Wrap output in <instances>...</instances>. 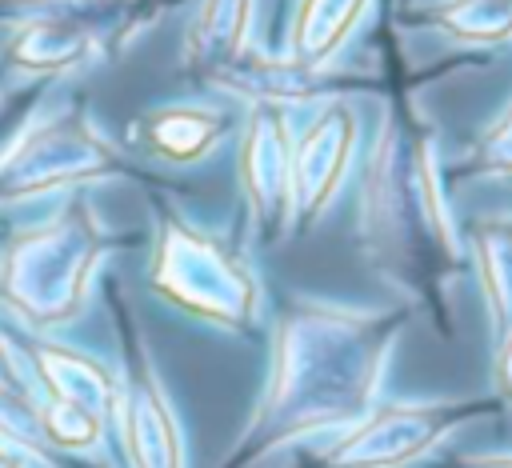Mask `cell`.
<instances>
[{"instance_id": "9c48e42d", "label": "cell", "mask_w": 512, "mask_h": 468, "mask_svg": "<svg viewBox=\"0 0 512 468\" xmlns=\"http://www.w3.org/2000/svg\"><path fill=\"white\" fill-rule=\"evenodd\" d=\"M356 12H360V0H312L308 12H300V32H296L300 64L328 60V52L348 32Z\"/></svg>"}, {"instance_id": "5bb4252c", "label": "cell", "mask_w": 512, "mask_h": 468, "mask_svg": "<svg viewBox=\"0 0 512 468\" xmlns=\"http://www.w3.org/2000/svg\"><path fill=\"white\" fill-rule=\"evenodd\" d=\"M496 380H500V392L512 400V332L504 336V352H500V364H496Z\"/></svg>"}, {"instance_id": "277c9868", "label": "cell", "mask_w": 512, "mask_h": 468, "mask_svg": "<svg viewBox=\"0 0 512 468\" xmlns=\"http://www.w3.org/2000/svg\"><path fill=\"white\" fill-rule=\"evenodd\" d=\"M192 256H196V264H188L180 248H168V264H160L156 284L168 288L172 300H180L184 308H192L200 316H216V320H232V324L244 320L248 304H252L248 280L232 264H224L216 256V248L192 244Z\"/></svg>"}, {"instance_id": "9a60e30c", "label": "cell", "mask_w": 512, "mask_h": 468, "mask_svg": "<svg viewBox=\"0 0 512 468\" xmlns=\"http://www.w3.org/2000/svg\"><path fill=\"white\" fill-rule=\"evenodd\" d=\"M492 152H496V156H492L496 164H508V168H512V116L504 120V128H500V140L492 136Z\"/></svg>"}, {"instance_id": "3957f363", "label": "cell", "mask_w": 512, "mask_h": 468, "mask_svg": "<svg viewBox=\"0 0 512 468\" xmlns=\"http://www.w3.org/2000/svg\"><path fill=\"white\" fill-rule=\"evenodd\" d=\"M88 248L80 228H56L52 236L20 248V264H12L8 292L16 308L32 320H64L84 288Z\"/></svg>"}, {"instance_id": "8fae6325", "label": "cell", "mask_w": 512, "mask_h": 468, "mask_svg": "<svg viewBox=\"0 0 512 468\" xmlns=\"http://www.w3.org/2000/svg\"><path fill=\"white\" fill-rule=\"evenodd\" d=\"M244 4L248 0H208L204 20L196 28V44H200V56L208 64H228L232 60V48L244 32Z\"/></svg>"}, {"instance_id": "7c38bea8", "label": "cell", "mask_w": 512, "mask_h": 468, "mask_svg": "<svg viewBox=\"0 0 512 468\" xmlns=\"http://www.w3.org/2000/svg\"><path fill=\"white\" fill-rule=\"evenodd\" d=\"M100 428H104V420L96 412H88V408H76V404H64V400H52L44 408V432L56 444H64V448H88V444H96L100 440Z\"/></svg>"}, {"instance_id": "4fadbf2b", "label": "cell", "mask_w": 512, "mask_h": 468, "mask_svg": "<svg viewBox=\"0 0 512 468\" xmlns=\"http://www.w3.org/2000/svg\"><path fill=\"white\" fill-rule=\"evenodd\" d=\"M212 136V120H204V116H188V112H180V116H160V120H152V140H156V148L160 152H168V156H196L200 148H204V140Z\"/></svg>"}, {"instance_id": "6da1fadb", "label": "cell", "mask_w": 512, "mask_h": 468, "mask_svg": "<svg viewBox=\"0 0 512 468\" xmlns=\"http://www.w3.org/2000/svg\"><path fill=\"white\" fill-rule=\"evenodd\" d=\"M384 352L388 328L364 316L308 312L288 320L268 396L252 420L248 452H268L296 436L364 420Z\"/></svg>"}, {"instance_id": "ba28073f", "label": "cell", "mask_w": 512, "mask_h": 468, "mask_svg": "<svg viewBox=\"0 0 512 468\" xmlns=\"http://www.w3.org/2000/svg\"><path fill=\"white\" fill-rule=\"evenodd\" d=\"M244 172H248V192L264 212L280 208V196L292 192V168H288L284 136H280V124L272 112H256V120H252Z\"/></svg>"}, {"instance_id": "2e32d148", "label": "cell", "mask_w": 512, "mask_h": 468, "mask_svg": "<svg viewBox=\"0 0 512 468\" xmlns=\"http://www.w3.org/2000/svg\"><path fill=\"white\" fill-rule=\"evenodd\" d=\"M456 468H512V452H504V456H468Z\"/></svg>"}, {"instance_id": "7a4b0ae2", "label": "cell", "mask_w": 512, "mask_h": 468, "mask_svg": "<svg viewBox=\"0 0 512 468\" xmlns=\"http://www.w3.org/2000/svg\"><path fill=\"white\" fill-rule=\"evenodd\" d=\"M488 404L436 400V404H388L352 424V432L320 460V468H400L436 448L464 420Z\"/></svg>"}, {"instance_id": "ac0fdd59", "label": "cell", "mask_w": 512, "mask_h": 468, "mask_svg": "<svg viewBox=\"0 0 512 468\" xmlns=\"http://www.w3.org/2000/svg\"><path fill=\"white\" fill-rule=\"evenodd\" d=\"M0 468H20V464H16V456H12L8 448H0Z\"/></svg>"}, {"instance_id": "52a82bcc", "label": "cell", "mask_w": 512, "mask_h": 468, "mask_svg": "<svg viewBox=\"0 0 512 468\" xmlns=\"http://www.w3.org/2000/svg\"><path fill=\"white\" fill-rule=\"evenodd\" d=\"M40 360V372H44V384L52 388V400H64V404H76V408H88L104 420V412L116 404V392H112V376L76 356V352H64V348H40L36 352Z\"/></svg>"}, {"instance_id": "e0dca14e", "label": "cell", "mask_w": 512, "mask_h": 468, "mask_svg": "<svg viewBox=\"0 0 512 468\" xmlns=\"http://www.w3.org/2000/svg\"><path fill=\"white\" fill-rule=\"evenodd\" d=\"M16 384V364H12V356H8V348L0 344V388L8 392Z\"/></svg>"}, {"instance_id": "30bf717a", "label": "cell", "mask_w": 512, "mask_h": 468, "mask_svg": "<svg viewBox=\"0 0 512 468\" xmlns=\"http://www.w3.org/2000/svg\"><path fill=\"white\" fill-rule=\"evenodd\" d=\"M480 260L488 280V300L496 312L500 336L512 332V224H484L480 228Z\"/></svg>"}, {"instance_id": "5b68a950", "label": "cell", "mask_w": 512, "mask_h": 468, "mask_svg": "<svg viewBox=\"0 0 512 468\" xmlns=\"http://www.w3.org/2000/svg\"><path fill=\"white\" fill-rule=\"evenodd\" d=\"M120 408H124V440L132 468H184L172 404L144 360L132 364L128 384L120 392Z\"/></svg>"}, {"instance_id": "8992f818", "label": "cell", "mask_w": 512, "mask_h": 468, "mask_svg": "<svg viewBox=\"0 0 512 468\" xmlns=\"http://www.w3.org/2000/svg\"><path fill=\"white\" fill-rule=\"evenodd\" d=\"M348 144H352V120L344 112H332L328 120H320V128L300 144L296 168H292V192L304 208H316L332 192V180L344 168Z\"/></svg>"}]
</instances>
